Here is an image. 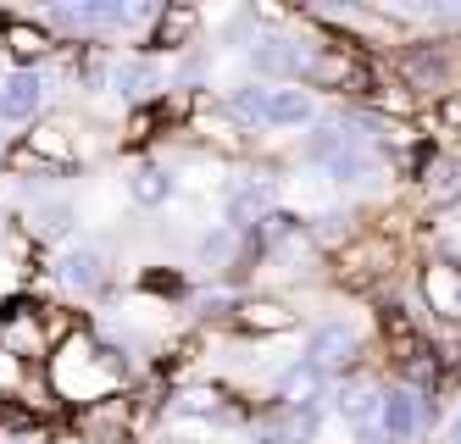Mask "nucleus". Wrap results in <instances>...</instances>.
<instances>
[{
	"mask_svg": "<svg viewBox=\"0 0 461 444\" xmlns=\"http://www.w3.org/2000/svg\"><path fill=\"white\" fill-rule=\"evenodd\" d=\"M345 140H350V128H345V122H317V128H312V140L301 145V156L322 167V161H328V156H334V150H339Z\"/></svg>",
	"mask_w": 461,
	"mask_h": 444,
	"instance_id": "obj_13",
	"label": "nucleus"
},
{
	"mask_svg": "<svg viewBox=\"0 0 461 444\" xmlns=\"http://www.w3.org/2000/svg\"><path fill=\"white\" fill-rule=\"evenodd\" d=\"M112 84H117V95H128V100H145V95L161 89V67H156V61H117Z\"/></svg>",
	"mask_w": 461,
	"mask_h": 444,
	"instance_id": "obj_11",
	"label": "nucleus"
},
{
	"mask_svg": "<svg viewBox=\"0 0 461 444\" xmlns=\"http://www.w3.org/2000/svg\"><path fill=\"white\" fill-rule=\"evenodd\" d=\"M228 256H234V228H217L201 239V261H228Z\"/></svg>",
	"mask_w": 461,
	"mask_h": 444,
	"instance_id": "obj_19",
	"label": "nucleus"
},
{
	"mask_svg": "<svg viewBox=\"0 0 461 444\" xmlns=\"http://www.w3.org/2000/svg\"><path fill=\"white\" fill-rule=\"evenodd\" d=\"M312 95L301 89V84H261V95H256V128H301V122H312Z\"/></svg>",
	"mask_w": 461,
	"mask_h": 444,
	"instance_id": "obj_3",
	"label": "nucleus"
},
{
	"mask_svg": "<svg viewBox=\"0 0 461 444\" xmlns=\"http://www.w3.org/2000/svg\"><path fill=\"white\" fill-rule=\"evenodd\" d=\"M439 444H461V417H456V422L445 428V439H439Z\"/></svg>",
	"mask_w": 461,
	"mask_h": 444,
	"instance_id": "obj_22",
	"label": "nucleus"
},
{
	"mask_svg": "<svg viewBox=\"0 0 461 444\" xmlns=\"http://www.w3.org/2000/svg\"><path fill=\"white\" fill-rule=\"evenodd\" d=\"M128 189H134V200H140V206H161V200L173 195V178L161 173V167H140V173H134V184H128Z\"/></svg>",
	"mask_w": 461,
	"mask_h": 444,
	"instance_id": "obj_14",
	"label": "nucleus"
},
{
	"mask_svg": "<svg viewBox=\"0 0 461 444\" xmlns=\"http://www.w3.org/2000/svg\"><path fill=\"white\" fill-rule=\"evenodd\" d=\"M56 278L68 284L73 294H101L112 284V261H106V250H95V245H73V250H61Z\"/></svg>",
	"mask_w": 461,
	"mask_h": 444,
	"instance_id": "obj_4",
	"label": "nucleus"
},
{
	"mask_svg": "<svg viewBox=\"0 0 461 444\" xmlns=\"http://www.w3.org/2000/svg\"><path fill=\"white\" fill-rule=\"evenodd\" d=\"M267 200H273V184L267 178H245L234 184V195H228V228H250L267 217Z\"/></svg>",
	"mask_w": 461,
	"mask_h": 444,
	"instance_id": "obj_9",
	"label": "nucleus"
},
{
	"mask_svg": "<svg viewBox=\"0 0 461 444\" xmlns=\"http://www.w3.org/2000/svg\"><path fill=\"white\" fill-rule=\"evenodd\" d=\"M373 167H378V156L367 150V140H361V133H350V140H345L334 156L322 161V173L334 178V184H361V178L373 173Z\"/></svg>",
	"mask_w": 461,
	"mask_h": 444,
	"instance_id": "obj_8",
	"label": "nucleus"
},
{
	"mask_svg": "<svg viewBox=\"0 0 461 444\" xmlns=\"http://www.w3.org/2000/svg\"><path fill=\"white\" fill-rule=\"evenodd\" d=\"M173 412H178V417H212V422H228V405H222V394H206V389L178 394V400H173Z\"/></svg>",
	"mask_w": 461,
	"mask_h": 444,
	"instance_id": "obj_15",
	"label": "nucleus"
},
{
	"mask_svg": "<svg viewBox=\"0 0 461 444\" xmlns=\"http://www.w3.org/2000/svg\"><path fill=\"white\" fill-rule=\"evenodd\" d=\"M422 417H428V400L417 389H406V384H389L384 400H378V439L384 444H406V439H417Z\"/></svg>",
	"mask_w": 461,
	"mask_h": 444,
	"instance_id": "obj_1",
	"label": "nucleus"
},
{
	"mask_svg": "<svg viewBox=\"0 0 461 444\" xmlns=\"http://www.w3.org/2000/svg\"><path fill=\"white\" fill-rule=\"evenodd\" d=\"M428 189H434V195H456L461 189V167H434V173H428Z\"/></svg>",
	"mask_w": 461,
	"mask_h": 444,
	"instance_id": "obj_20",
	"label": "nucleus"
},
{
	"mask_svg": "<svg viewBox=\"0 0 461 444\" xmlns=\"http://www.w3.org/2000/svg\"><path fill=\"white\" fill-rule=\"evenodd\" d=\"M306 84H334V89H367V67H361L345 45H317V50H301V73Z\"/></svg>",
	"mask_w": 461,
	"mask_h": 444,
	"instance_id": "obj_2",
	"label": "nucleus"
},
{
	"mask_svg": "<svg viewBox=\"0 0 461 444\" xmlns=\"http://www.w3.org/2000/svg\"><path fill=\"white\" fill-rule=\"evenodd\" d=\"M245 322H250V328H289V317L278 312V305H250Z\"/></svg>",
	"mask_w": 461,
	"mask_h": 444,
	"instance_id": "obj_21",
	"label": "nucleus"
},
{
	"mask_svg": "<svg viewBox=\"0 0 461 444\" xmlns=\"http://www.w3.org/2000/svg\"><path fill=\"white\" fill-rule=\"evenodd\" d=\"M6 40H12V50H17V56H40V50H45V33L23 28V23H6Z\"/></svg>",
	"mask_w": 461,
	"mask_h": 444,
	"instance_id": "obj_18",
	"label": "nucleus"
},
{
	"mask_svg": "<svg viewBox=\"0 0 461 444\" xmlns=\"http://www.w3.org/2000/svg\"><path fill=\"white\" fill-rule=\"evenodd\" d=\"M40 106H45V78L34 67H17L0 78V122H28Z\"/></svg>",
	"mask_w": 461,
	"mask_h": 444,
	"instance_id": "obj_6",
	"label": "nucleus"
},
{
	"mask_svg": "<svg viewBox=\"0 0 461 444\" xmlns=\"http://www.w3.org/2000/svg\"><path fill=\"white\" fill-rule=\"evenodd\" d=\"M378 400H384V389L373 378H350V384L334 389V412H339L345 428H356L367 439V433H378Z\"/></svg>",
	"mask_w": 461,
	"mask_h": 444,
	"instance_id": "obj_5",
	"label": "nucleus"
},
{
	"mask_svg": "<svg viewBox=\"0 0 461 444\" xmlns=\"http://www.w3.org/2000/svg\"><path fill=\"white\" fill-rule=\"evenodd\" d=\"M445 73H450L445 50H417V56H411V78H417V84H445Z\"/></svg>",
	"mask_w": 461,
	"mask_h": 444,
	"instance_id": "obj_17",
	"label": "nucleus"
},
{
	"mask_svg": "<svg viewBox=\"0 0 461 444\" xmlns=\"http://www.w3.org/2000/svg\"><path fill=\"white\" fill-rule=\"evenodd\" d=\"M189 33H194V12H161L156 17V45L178 50V45H189Z\"/></svg>",
	"mask_w": 461,
	"mask_h": 444,
	"instance_id": "obj_16",
	"label": "nucleus"
},
{
	"mask_svg": "<svg viewBox=\"0 0 461 444\" xmlns=\"http://www.w3.org/2000/svg\"><path fill=\"white\" fill-rule=\"evenodd\" d=\"M250 67H256V73H267V78H278V73H301V45H294V40H256Z\"/></svg>",
	"mask_w": 461,
	"mask_h": 444,
	"instance_id": "obj_10",
	"label": "nucleus"
},
{
	"mask_svg": "<svg viewBox=\"0 0 461 444\" xmlns=\"http://www.w3.org/2000/svg\"><path fill=\"white\" fill-rule=\"evenodd\" d=\"M356 356V333L345 328V322H322L312 339H306V361L317 367V372H334V367H345Z\"/></svg>",
	"mask_w": 461,
	"mask_h": 444,
	"instance_id": "obj_7",
	"label": "nucleus"
},
{
	"mask_svg": "<svg viewBox=\"0 0 461 444\" xmlns=\"http://www.w3.org/2000/svg\"><path fill=\"white\" fill-rule=\"evenodd\" d=\"M428 300L445 317H461V272L456 267H428Z\"/></svg>",
	"mask_w": 461,
	"mask_h": 444,
	"instance_id": "obj_12",
	"label": "nucleus"
}]
</instances>
